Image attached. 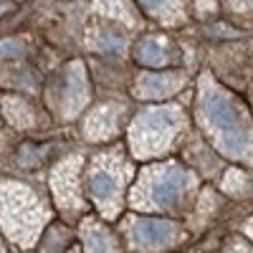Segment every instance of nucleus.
<instances>
[{"mask_svg": "<svg viewBox=\"0 0 253 253\" xmlns=\"http://www.w3.org/2000/svg\"><path fill=\"white\" fill-rule=\"evenodd\" d=\"M195 117L203 134L223 157L243 165H253L251 112L233 91H228L210 74H203L198 81Z\"/></svg>", "mask_w": 253, "mask_h": 253, "instance_id": "f257e3e1", "label": "nucleus"}, {"mask_svg": "<svg viewBox=\"0 0 253 253\" xmlns=\"http://www.w3.org/2000/svg\"><path fill=\"white\" fill-rule=\"evenodd\" d=\"M195 185V175L177 162L150 165L139 172L126 200L134 210H147V213H167L170 210L172 213L185 205Z\"/></svg>", "mask_w": 253, "mask_h": 253, "instance_id": "f03ea898", "label": "nucleus"}, {"mask_svg": "<svg viewBox=\"0 0 253 253\" xmlns=\"http://www.w3.org/2000/svg\"><path fill=\"white\" fill-rule=\"evenodd\" d=\"M187 126V114L177 104H162V107L142 109L126 129L129 152L137 160H152L165 155L177 142V137Z\"/></svg>", "mask_w": 253, "mask_h": 253, "instance_id": "7ed1b4c3", "label": "nucleus"}, {"mask_svg": "<svg viewBox=\"0 0 253 253\" xmlns=\"http://www.w3.org/2000/svg\"><path fill=\"white\" fill-rule=\"evenodd\" d=\"M132 177H134V165L126 160L122 150H109L94 157L89 167L86 187L94 205L107 220L119 218L126 200V185Z\"/></svg>", "mask_w": 253, "mask_h": 253, "instance_id": "20e7f679", "label": "nucleus"}, {"mask_svg": "<svg viewBox=\"0 0 253 253\" xmlns=\"http://www.w3.org/2000/svg\"><path fill=\"white\" fill-rule=\"evenodd\" d=\"M46 220L43 203L36 193L18 182H0V225L20 246L33 243Z\"/></svg>", "mask_w": 253, "mask_h": 253, "instance_id": "39448f33", "label": "nucleus"}, {"mask_svg": "<svg viewBox=\"0 0 253 253\" xmlns=\"http://www.w3.org/2000/svg\"><path fill=\"white\" fill-rule=\"evenodd\" d=\"M185 238L182 225L175 220H162V218H134L129 228V243L132 248L144 251H160L177 246Z\"/></svg>", "mask_w": 253, "mask_h": 253, "instance_id": "423d86ee", "label": "nucleus"}, {"mask_svg": "<svg viewBox=\"0 0 253 253\" xmlns=\"http://www.w3.org/2000/svg\"><path fill=\"white\" fill-rule=\"evenodd\" d=\"M84 165V157L81 155H71L66 157L58 170L53 172L51 177V185H53V195H56V203L63 208V210H81L84 208V195H81V187H79V170Z\"/></svg>", "mask_w": 253, "mask_h": 253, "instance_id": "0eeeda50", "label": "nucleus"}, {"mask_svg": "<svg viewBox=\"0 0 253 253\" xmlns=\"http://www.w3.org/2000/svg\"><path fill=\"white\" fill-rule=\"evenodd\" d=\"M187 76L182 71H150L137 79L134 94L139 99H167L185 86Z\"/></svg>", "mask_w": 253, "mask_h": 253, "instance_id": "6e6552de", "label": "nucleus"}, {"mask_svg": "<svg viewBox=\"0 0 253 253\" xmlns=\"http://www.w3.org/2000/svg\"><path fill=\"white\" fill-rule=\"evenodd\" d=\"M91 86H89V74L84 63L74 61L66 66V89H63V114L76 117L84 107L89 104Z\"/></svg>", "mask_w": 253, "mask_h": 253, "instance_id": "1a4fd4ad", "label": "nucleus"}, {"mask_svg": "<svg viewBox=\"0 0 253 253\" xmlns=\"http://www.w3.org/2000/svg\"><path fill=\"white\" fill-rule=\"evenodd\" d=\"M81 241L86 253H122L114 233L96 218H86L81 225Z\"/></svg>", "mask_w": 253, "mask_h": 253, "instance_id": "9d476101", "label": "nucleus"}, {"mask_svg": "<svg viewBox=\"0 0 253 253\" xmlns=\"http://www.w3.org/2000/svg\"><path fill=\"white\" fill-rule=\"evenodd\" d=\"M117 129H119V109L112 107V104L109 107L104 104V107L94 109L86 117V124H84V134H86L89 139H94V142L114 137Z\"/></svg>", "mask_w": 253, "mask_h": 253, "instance_id": "9b49d317", "label": "nucleus"}, {"mask_svg": "<svg viewBox=\"0 0 253 253\" xmlns=\"http://www.w3.org/2000/svg\"><path fill=\"white\" fill-rule=\"evenodd\" d=\"M134 58L147 69H162L167 63V41L162 36H144L134 48Z\"/></svg>", "mask_w": 253, "mask_h": 253, "instance_id": "f8f14e48", "label": "nucleus"}, {"mask_svg": "<svg viewBox=\"0 0 253 253\" xmlns=\"http://www.w3.org/2000/svg\"><path fill=\"white\" fill-rule=\"evenodd\" d=\"M3 114L15 126H28L33 122V112L28 109V104L23 99H15V96H5L3 99Z\"/></svg>", "mask_w": 253, "mask_h": 253, "instance_id": "ddd939ff", "label": "nucleus"}, {"mask_svg": "<svg viewBox=\"0 0 253 253\" xmlns=\"http://www.w3.org/2000/svg\"><path fill=\"white\" fill-rule=\"evenodd\" d=\"M248 175L246 170H241V167H228V172L223 175V193L233 195V198H241L248 193Z\"/></svg>", "mask_w": 253, "mask_h": 253, "instance_id": "4468645a", "label": "nucleus"}, {"mask_svg": "<svg viewBox=\"0 0 253 253\" xmlns=\"http://www.w3.org/2000/svg\"><path fill=\"white\" fill-rule=\"evenodd\" d=\"M69 243V236H66V230H63L61 225H53L46 230V238H43V251L48 248V253H58L63 251Z\"/></svg>", "mask_w": 253, "mask_h": 253, "instance_id": "2eb2a0df", "label": "nucleus"}, {"mask_svg": "<svg viewBox=\"0 0 253 253\" xmlns=\"http://www.w3.org/2000/svg\"><path fill=\"white\" fill-rule=\"evenodd\" d=\"M139 5H142L147 13L157 15V13H162V10L167 8V0H139Z\"/></svg>", "mask_w": 253, "mask_h": 253, "instance_id": "dca6fc26", "label": "nucleus"}, {"mask_svg": "<svg viewBox=\"0 0 253 253\" xmlns=\"http://www.w3.org/2000/svg\"><path fill=\"white\" fill-rule=\"evenodd\" d=\"M225 253H253V248L246 241H233L230 248H225Z\"/></svg>", "mask_w": 253, "mask_h": 253, "instance_id": "f3484780", "label": "nucleus"}, {"mask_svg": "<svg viewBox=\"0 0 253 253\" xmlns=\"http://www.w3.org/2000/svg\"><path fill=\"white\" fill-rule=\"evenodd\" d=\"M200 13H215V0H195Z\"/></svg>", "mask_w": 253, "mask_h": 253, "instance_id": "a211bd4d", "label": "nucleus"}, {"mask_svg": "<svg viewBox=\"0 0 253 253\" xmlns=\"http://www.w3.org/2000/svg\"><path fill=\"white\" fill-rule=\"evenodd\" d=\"M243 233H246V236H248V238L253 241V215H251V218L246 220V225H243Z\"/></svg>", "mask_w": 253, "mask_h": 253, "instance_id": "6ab92c4d", "label": "nucleus"}, {"mask_svg": "<svg viewBox=\"0 0 253 253\" xmlns=\"http://www.w3.org/2000/svg\"><path fill=\"white\" fill-rule=\"evenodd\" d=\"M71 253H79V251H71Z\"/></svg>", "mask_w": 253, "mask_h": 253, "instance_id": "aec40b11", "label": "nucleus"}]
</instances>
